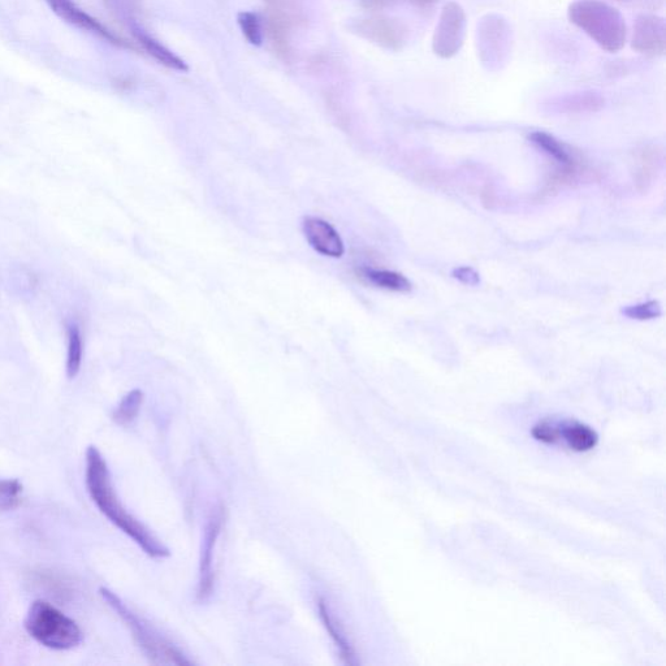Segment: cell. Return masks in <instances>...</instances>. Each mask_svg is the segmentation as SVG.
<instances>
[{
	"instance_id": "6da1fadb",
	"label": "cell",
	"mask_w": 666,
	"mask_h": 666,
	"mask_svg": "<svg viewBox=\"0 0 666 666\" xmlns=\"http://www.w3.org/2000/svg\"><path fill=\"white\" fill-rule=\"evenodd\" d=\"M86 469L85 482L95 507L114 523L118 529L127 534L138 547L154 559H164L170 556L168 549L159 542L150 530L132 516L121 504L118 493L112 483L111 471L103 454L97 447L90 445L85 454Z\"/></svg>"
},
{
	"instance_id": "7a4b0ae2",
	"label": "cell",
	"mask_w": 666,
	"mask_h": 666,
	"mask_svg": "<svg viewBox=\"0 0 666 666\" xmlns=\"http://www.w3.org/2000/svg\"><path fill=\"white\" fill-rule=\"evenodd\" d=\"M568 19L609 54L620 53L626 46L625 17L604 0H574L568 7Z\"/></svg>"
},
{
	"instance_id": "3957f363",
	"label": "cell",
	"mask_w": 666,
	"mask_h": 666,
	"mask_svg": "<svg viewBox=\"0 0 666 666\" xmlns=\"http://www.w3.org/2000/svg\"><path fill=\"white\" fill-rule=\"evenodd\" d=\"M25 629L42 646L55 651L73 650L84 640L77 622L45 600H36L30 605Z\"/></svg>"
},
{
	"instance_id": "277c9868",
	"label": "cell",
	"mask_w": 666,
	"mask_h": 666,
	"mask_svg": "<svg viewBox=\"0 0 666 666\" xmlns=\"http://www.w3.org/2000/svg\"><path fill=\"white\" fill-rule=\"evenodd\" d=\"M99 594L106 601L108 607L118 613L124 624H127L128 629L132 631L133 638L136 639L138 646L144 651L151 663L157 665H193L192 661L188 660L183 653L177 651L172 644L158 637V634H155L136 613L132 612L115 592L102 587Z\"/></svg>"
},
{
	"instance_id": "5b68a950",
	"label": "cell",
	"mask_w": 666,
	"mask_h": 666,
	"mask_svg": "<svg viewBox=\"0 0 666 666\" xmlns=\"http://www.w3.org/2000/svg\"><path fill=\"white\" fill-rule=\"evenodd\" d=\"M265 33L272 50L281 60H291L294 29L305 23L304 11L298 0H265Z\"/></svg>"
},
{
	"instance_id": "8992f818",
	"label": "cell",
	"mask_w": 666,
	"mask_h": 666,
	"mask_svg": "<svg viewBox=\"0 0 666 666\" xmlns=\"http://www.w3.org/2000/svg\"><path fill=\"white\" fill-rule=\"evenodd\" d=\"M348 28L354 36L360 37L380 49L399 53L409 41V29L401 20L387 15H370L350 21Z\"/></svg>"
},
{
	"instance_id": "52a82bcc",
	"label": "cell",
	"mask_w": 666,
	"mask_h": 666,
	"mask_svg": "<svg viewBox=\"0 0 666 666\" xmlns=\"http://www.w3.org/2000/svg\"><path fill=\"white\" fill-rule=\"evenodd\" d=\"M512 50V29L508 20L497 14L486 15L477 29V51L480 62L488 69H499Z\"/></svg>"
},
{
	"instance_id": "ba28073f",
	"label": "cell",
	"mask_w": 666,
	"mask_h": 666,
	"mask_svg": "<svg viewBox=\"0 0 666 666\" xmlns=\"http://www.w3.org/2000/svg\"><path fill=\"white\" fill-rule=\"evenodd\" d=\"M467 36L465 8L457 2H447L441 8L438 23L432 34L431 49L440 59H452L460 54Z\"/></svg>"
},
{
	"instance_id": "9c48e42d",
	"label": "cell",
	"mask_w": 666,
	"mask_h": 666,
	"mask_svg": "<svg viewBox=\"0 0 666 666\" xmlns=\"http://www.w3.org/2000/svg\"><path fill=\"white\" fill-rule=\"evenodd\" d=\"M46 2L49 4L51 10L54 11V14L59 16L63 21H66V23L75 25V27L86 30V32L93 33L95 36L101 37L102 40L112 43V45L124 47V49H134L131 42L124 40V38L112 32L101 21H98L95 17L89 15L88 12L77 6L73 0H46Z\"/></svg>"
},
{
	"instance_id": "30bf717a",
	"label": "cell",
	"mask_w": 666,
	"mask_h": 666,
	"mask_svg": "<svg viewBox=\"0 0 666 666\" xmlns=\"http://www.w3.org/2000/svg\"><path fill=\"white\" fill-rule=\"evenodd\" d=\"M631 49L635 53L650 58H660L666 51V23L664 17L653 14H642L633 25Z\"/></svg>"
},
{
	"instance_id": "8fae6325",
	"label": "cell",
	"mask_w": 666,
	"mask_h": 666,
	"mask_svg": "<svg viewBox=\"0 0 666 666\" xmlns=\"http://www.w3.org/2000/svg\"><path fill=\"white\" fill-rule=\"evenodd\" d=\"M304 233L307 242L315 252L324 257L341 258L344 255V242L339 232L326 220L320 218H306L304 220Z\"/></svg>"
},
{
	"instance_id": "7c38bea8",
	"label": "cell",
	"mask_w": 666,
	"mask_h": 666,
	"mask_svg": "<svg viewBox=\"0 0 666 666\" xmlns=\"http://www.w3.org/2000/svg\"><path fill=\"white\" fill-rule=\"evenodd\" d=\"M224 520L223 510L219 509L207 525L205 543H203L202 560L200 569V585H198V598L205 600L209 598L214 587V548L216 540L222 530Z\"/></svg>"
},
{
	"instance_id": "4fadbf2b",
	"label": "cell",
	"mask_w": 666,
	"mask_h": 666,
	"mask_svg": "<svg viewBox=\"0 0 666 666\" xmlns=\"http://www.w3.org/2000/svg\"><path fill=\"white\" fill-rule=\"evenodd\" d=\"M129 27H131L134 40L137 41L141 49L144 50L147 55H150L155 62H158L160 66L177 72L189 71L188 64L185 63L184 59H181L179 55L172 53L168 47L164 46L163 43L159 42L154 36H151V34L142 28L140 24H137L136 21L131 20V25H129Z\"/></svg>"
},
{
	"instance_id": "5bb4252c",
	"label": "cell",
	"mask_w": 666,
	"mask_h": 666,
	"mask_svg": "<svg viewBox=\"0 0 666 666\" xmlns=\"http://www.w3.org/2000/svg\"><path fill=\"white\" fill-rule=\"evenodd\" d=\"M549 106L559 114H587L600 111L605 99L594 92L574 93L555 99Z\"/></svg>"
},
{
	"instance_id": "9a60e30c",
	"label": "cell",
	"mask_w": 666,
	"mask_h": 666,
	"mask_svg": "<svg viewBox=\"0 0 666 666\" xmlns=\"http://www.w3.org/2000/svg\"><path fill=\"white\" fill-rule=\"evenodd\" d=\"M561 441L568 445L570 451L586 453L599 444V435L590 426L569 422L559 425V443Z\"/></svg>"
},
{
	"instance_id": "2e32d148",
	"label": "cell",
	"mask_w": 666,
	"mask_h": 666,
	"mask_svg": "<svg viewBox=\"0 0 666 666\" xmlns=\"http://www.w3.org/2000/svg\"><path fill=\"white\" fill-rule=\"evenodd\" d=\"M318 608L324 627H326L328 634L331 635L333 642H335L337 648H339L345 664L356 665L357 661L356 656H354L353 648L350 646L347 637H345L343 629H341L340 625H337L336 618L332 616L326 600L320 599Z\"/></svg>"
},
{
	"instance_id": "e0dca14e",
	"label": "cell",
	"mask_w": 666,
	"mask_h": 666,
	"mask_svg": "<svg viewBox=\"0 0 666 666\" xmlns=\"http://www.w3.org/2000/svg\"><path fill=\"white\" fill-rule=\"evenodd\" d=\"M361 274L369 283L375 287L387 289L392 292H410L413 289L412 283L399 272L389 270H374V268H362Z\"/></svg>"
},
{
	"instance_id": "ac0fdd59",
	"label": "cell",
	"mask_w": 666,
	"mask_h": 666,
	"mask_svg": "<svg viewBox=\"0 0 666 666\" xmlns=\"http://www.w3.org/2000/svg\"><path fill=\"white\" fill-rule=\"evenodd\" d=\"M530 141L548 154L549 157L555 159L561 166L569 168L575 166L573 155L570 154L568 147L557 140L556 137H553L552 134L534 132L530 134Z\"/></svg>"
},
{
	"instance_id": "d6986e66",
	"label": "cell",
	"mask_w": 666,
	"mask_h": 666,
	"mask_svg": "<svg viewBox=\"0 0 666 666\" xmlns=\"http://www.w3.org/2000/svg\"><path fill=\"white\" fill-rule=\"evenodd\" d=\"M67 375L69 379L76 378L80 373L82 360H84L85 341L79 324L71 323L67 328Z\"/></svg>"
},
{
	"instance_id": "ffe728a7",
	"label": "cell",
	"mask_w": 666,
	"mask_h": 666,
	"mask_svg": "<svg viewBox=\"0 0 666 666\" xmlns=\"http://www.w3.org/2000/svg\"><path fill=\"white\" fill-rule=\"evenodd\" d=\"M142 401H144V393L140 389H133L129 392L112 414V419H114L116 425L123 427L131 425L140 413Z\"/></svg>"
},
{
	"instance_id": "44dd1931",
	"label": "cell",
	"mask_w": 666,
	"mask_h": 666,
	"mask_svg": "<svg viewBox=\"0 0 666 666\" xmlns=\"http://www.w3.org/2000/svg\"><path fill=\"white\" fill-rule=\"evenodd\" d=\"M240 29L244 34L245 40L253 46H261L265 40V20L262 16L253 11H242L237 16Z\"/></svg>"
},
{
	"instance_id": "7402d4cb",
	"label": "cell",
	"mask_w": 666,
	"mask_h": 666,
	"mask_svg": "<svg viewBox=\"0 0 666 666\" xmlns=\"http://www.w3.org/2000/svg\"><path fill=\"white\" fill-rule=\"evenodd\" d=\"M23 503V484L16 479L0 478V512H10Z\"/></svg>"
},
{
	"instance_id": "603a6c76",
	"label": "cell",
	"mask_w": 666,
	"mask_h": 666,
	"mask_svg": "<svg viewBox=\"0 0 666 666\" xmlns=\"http://www.w3.org/2000/svg\"><path fill=\"white\" fill-rule=\"evenodd\" d=\"M622 314L630 319L651 320L659 318L663 314V310H661L660 302L648 301L644 302V304L626 307V309L622 310Z\"/></svg>"
},
{
	"instance_id": "cb8c5ba5",
	"label": "cell",
	"mask_w": 666,
	"mask_h": 666,
	"mask_svg": "<svg viewBox=\"0 0 666 666\" xmlns=\"http://www.w3.org/2000/svg\"><path fill=\"white\" fill-rule=\"evenodd\" d=\"M452 275L454 279L461 281L462 284L471 285V287H475V285L480 283L479 274L473 267L462 266L454 268Z\"/></svg>"
},
{
	"instance_id": "d4e9b609",
	"label": "cell",
	"mask_w": 666,
	"mask_h": 666,
	"mask_svg": "<svg viewBox=\"0 0 666 666\" xmlns=\"http://www.w3.org/2000/svg\"><path fill=\"white\" fill-rule=\"evenodd\" d=\"M363 6L370 8V10H382L387 7L392 0H361Z\"/></svg>"
},
{
	"instance_id": "484cf974",
	"label": "cell",
	"mask_w": 666,
	"mask_h": 666,
	"mask_svg": "<svg viewBox=\"0 0 666 666\" xmlns=\"http://www.w3.org/2000/svg\"><path fill=\"white\" fill-rule=\"evenodd\" d=\"M409 2L413 3L414 6L425 8L432 6V4H435L438 0H409Z\"/></svg>"
},
{
	"instance_id": "4316f807",
	"label": "cell",
	"mask_w": 666,
	"mask_h": 666,
	"mask_svg": "<svg viewBox=\"0 0 666 666\" xmlns=\"http://www.w3.org/2000/svg\"><path fill=\"white\" fill-rule=\"evenodd\" d=\"M617 2H626V0H617Z\"/></svg>"
}]
</instances>
